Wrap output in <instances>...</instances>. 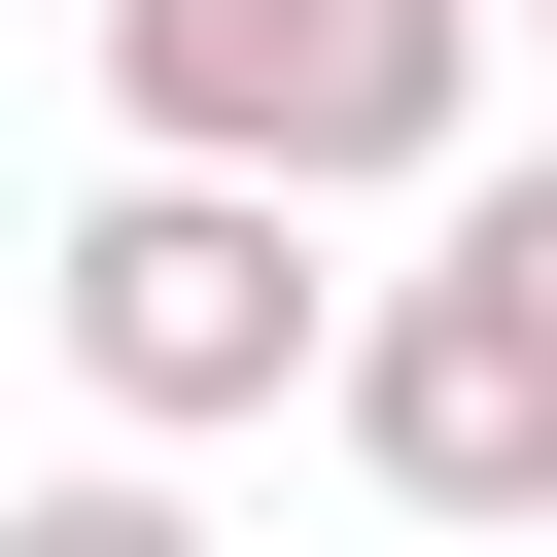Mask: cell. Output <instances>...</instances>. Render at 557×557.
I'll use <instances>...</instances> for the list:
<instances>
[{
    "label": "cell",
    "mask_w": 557,
    "mask_h": 557,
    "mask_svg": "<svg viewBox=\"0 0 557 557\" xmlns=\"http://www.w3.org/2000/svg\"><path fill=\"white\" fill-rule=\"evenodd\" d=\"M104 104H139V174L418 209V174H487V0H104Z\"/></svg>",
    "instance_id": "6da1fadb"
},
{
    "label": "cell",
    "mask_w": 557,
    "mask_h": 557,
    "mask_svg": "<svg viewBox=\"0 0 557 557\" xmlns=\"http://www.w3.org/2000/svg\"><path fill=\"white\" fill-rule=\"evenodd\" d=\"M35 313H70V383H104L139 453H209V418H278V383L348 348V278H313V209H244V174H104Z\"/></svg>",
    "instance_id": "7a4b0ae2"
},
{
    "label": "cell",
    "mask_w": 557,
    "mask_h": 557,
    "mask_svg": "<svg viewBox=\"0 0 557 557\" xmlns=\"http://www.w3.org/2000/svg\"><path fill=\"white\" fill-rule=\"evenodd\" d=\"M313 418L383 453V522H557V313L487 278V244H418V278H348V348H313Z\"/></svg>",
    "instance_id": "3957f363"
},
{
    "label": "cell",
    "mask_w": 557,
    "mask_h": 557,
    "mask_svg": "<svg viewBox=\"0 0 557 557\" xmlns=\"http://www.w3.org/2000/svg\"><path fill=\"white\" fill-rule=\"evenodd\" d=\"M0 557H209V522H174L139 453H104V487H0Z\"/></svg>",
    "instance_id": "277c9868"
},
{
    "label": "cell",
    "mask_w": 557,
    "mask_h": 557,
    "mask_svg": "<svg viewBox=\"0 0 557 557\" xmlns=\"http://www.w3.org/2000/svg\"><path fill=\"white\" fill-rule=\"evenodd\" d=\"M453 244H487V278H522V313H557V174H453Z\"/></svg>",
    "instance_id": "5b68a950"
},
{
    "label": "cell",
    "mask_w": 557,
    "mask_h": 557,
    "mask_svg": "<svg viewBox=\"0 0 557 557\" xmlns=\"http://www.w3.org/2000/svg\"><path fill=\"white\" fill-rule=\"evenodd\" d=\"M487 35H557V0H487Z\"/></svg>",
    "instance_id": "8992f818"
}]
</instances>
